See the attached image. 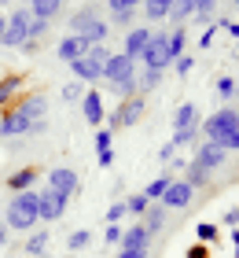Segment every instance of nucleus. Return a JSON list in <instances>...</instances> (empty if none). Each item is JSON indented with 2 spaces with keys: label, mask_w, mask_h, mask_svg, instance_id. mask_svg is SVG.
<instances>
[{
  "label": "nucleus",
  "mask_w": 239,
  "mask_h": 258,
  "mask_svg": "<svg viewBox=\"0 0 239 258\" xmlns=\"http://www.w3.org/2000/svg\"><path fill=\"white\" fill-rule=\"evenodd\" d=\"M37 192H15L11 196V203H8V221L4 225L8 229H19V232H26V229H33L37 225Z\"/></svg>",
  "instance_id": "nucleus-1"
},
{
  "label": "nucleus",
  "mask_w": 239,
  "mask_h": 258,
  "mask_svg": "<svg viewBox=\"0 0 239 258\" xmlns=\"http://www.w3.org/2000/svg\"><path fill=\"white\" fill-rule=\"evenodd\" d=\"M199 129H202V137H206V140H217L224 133H235V129H239V111L235 107H221V111H213Z\"/></svg>",
  "instance_id": "nucleus-2"
},
{
  "label": "nucleus",
  "mask_w": 239,
  "mask_h": 258,
  "mask_svg": "<svg viewBox=\"0 0 239 258\" xmlns=\"http://www.w3.org/2000/svg\"><path fill=\"white\" fill-rule=\"evenodd\" d=\"M136 78V59H129L125 52H111L103 59V81L118 85V81H133Z\"/></svg>",
  "instance_id": "nucleus-3"
},
{
  "label": "nucleus",
  "mask_w": 239,
  "mask_h": 258,
  "mask_svg": "<svg viewBox=\"0 0 239 258\" xmlns=\"http://www.w3.org/2000/svg\"><path fill=\"white\" fill-rule=\"evenodd\" d=\"M30 41V11H8V26H4V41L0 44H8V48H22V44Z\"/></svg>",
  "instance_id": "nucleus-4"
},
{
  "label": "nucleus",
  "mask_w": 239,
  "mask_h": 258,
  "mask_svg": "<svg viewBox=\"0 0 239 258\" xmlns=\"http://www.w3.org/2000/svg\"><path fill=\"white\" fill-rule=\"evenodd\" d=\"M147 111V100L143 96H129V100H118V111H111V133L122 125H136Z\"/></svg>",
  "instance_id": "nucleus-5"
},
{
  "label": "nucleus",
  "mask_w": 239,
  "mask_h": 258,
  "mask_svg": "<svg viewBox=\"0 0 239 258\" xmlns=\"http://www.w3.org/2000/svg\"><path fill=\"white\" fill-rule=\"evenodd\" d=\"M143 67L147 70H170V48H166V33H154L151 30V37L147 44H143Z\"/></svg>",
  "instance_id": "nucleus-6"
},
{
  "label": "nucleus",
  "mask_w": 239,
  "mask_h": 258,
  "mask_svg": "<svg viewBox=\"0 0 239 258\" xmlns=\"http://www.w3.org/2000/svg\"><path fill=\"white\" fill-rule=\"evenodd\" d=\"M66 214V196H59L55 188H41L37 192V218L41 221H59Z\"/></svg>",
  "instance_id": "nucleus-7"
},
{
  "label": "nucleus",
  "mask_w": 239,
  "mask_h": 258,
  "mask_svg": "<svg viewBox=\"0 0 239 258\" xmlns=\"http://www.w3.org/2000/svg\"><path fill=\"white\" fill-rule=\"evenodd\" d=\"M70 74L81 85H96V81H103V63L92 59V55H77V59H70Z\"/></svg>",
  "instance_id": "nucleus-8"
},
{
  "label": "nucleus",
  "mask_w": 239,
  "mask_h": 258,
  "mask_svg": "<svg viewBox=\"0 0 239 258\" xmlns=\"http://www.w3.org/2000/svg\"><path fill=\"white\" fill-rule=\"evenodd\" d=\"M48 188H55L59 196H77L81 192V181H77V173L74 170H66V166H55V170H48Z\"/></svg>",
  "instance_id": "nucleus-9"
},
{
  "label": "nucleus",
  "mask_w": 239,
  "mask_h": 258,
  "mask_svg": "<svg viewBox=\"0 0 239 258\" xmlns=\"http://www.w3.org/2000/svg\"><path fill=\"white\" fill-rule=\"evenodd\" d=\"M191 196H195V188H191L188 181H170V188L162 192L158 203H162L166 210H184V207L191 203Z\"/></svg>",
  "instance_id": "nucleus-10"
},
{
  "label": "nucleus",
  "mask_w": 239,
  "mask_h": 258,
  "mask_svg": "<svg viewBox=\"0 0 239 258\" xmlns=\"http://www.w3.org/2000/svg\"><path fill=\"white\" fill-rule=\"evenodd\" d=\"M89 48H92V44L81 37V33H70V37H63V41L55 44V55L63 63H70V59H77V55H89Z\"/></svg>",
  "instance_id": "nucleus-11"
},
{
  "label": "nucleus",
  "mask_w": 239,
  "mask_h": 258,
  "mask_svg": "<svg viewBox=\"0 0 239 258\" xmlns=\"http://www.w3.org/2000/svg\"><path fill=\"white\" fill-rule=\"evenodd\" d=\"M195 159H199L206 170H217V166H224V162H228V151H224L217 140H206V144H199Z\"/></svg>",
  "instance_id": "nucleus-12"
},
{
  "label": "nucleus",
  "mask_w": 239,
  "mask_h": 258,
  "mask_svg": "<svg viewBox=\"0 0 239 258\" xmlns=\"http://www.w3.org/2000/svg\"><path fill=\"white\" fill-rule=\"evenodd\" d=\"M30 129H33V122H30V118H22L15 107H11L4 118H0V137H26Z\"/></svg>",
  "instance_id": "nucleus-13"
},
{
  "label": "nucleus",
  "mask_w": 239,
  "mask_h": 258,
  "mask_svg": "<svg viewBox=\"0 0 239 258\" xmlns=\"http://www.w3.org/2000/svg\"><path fill=\"white\" fill-rule=\"evenodd\" d=\"M15 111L22 114V118H30V122H41L44 111H48V100L41 96V92H33V96H26V100L15 103Z\"/></svg>",
  "instance_id": "nucleus-14"
},
{
  "label": "nucleus",
  "mask_w": 239,
  "mask_h": 258,
  "mask_svg": "<svg viewBox=\"0 0 239 258\" xmlns=\"http://www.w3.org/2000/svg\"><path fill=\"white\" fill-rule=\"evenodd\" d=\"M81 114H85L89 125H100V122H103V96H100L96 89L81 96Z\"/></svg>",
  "instance_id": "nucleus-15"
},
{
  "label": "nucleus",
  "mask_w": 239,
  "mask_h": 258,
  "mask_svg": "<svg viewBox=\"0 0 239 258\" xmlns=\"http://www.w3.org/2000/svg\"><path fill=\"white\" fill-rule=\"evenodd\" d=\"M147 37H151V30L147 26H133V30H129L125 33V55H129V59H140V55H143V44H147Z\"/></svg>",
  "instance_id": "nucleus-16"
},
{
  "label": "nucleus",
  "mask_w": 239,
  "mask_h": 258,
  "mask_svg": "<svg viewBox=\"0 0 239 258\" xmlns=\"http://www.w3.org/2000/svg\"><path fill=\"white\" fill-rule=\"evenodd\" d=\"M96 22H100V15H96V8H77L74 15H70V33H89Z\"/></svg>",
  "instance_id": "nucleus-17"
},
{
  "label": "nucleus",
  "mask_w": 239,
  "mask_h": 258,
  "mask_svg": "<svg viewBox=\"0 0 239 258\" xmlns=\"http://www.w3.org/2000/svg\"><path fill=\"white\" fill-rule=\"evenodd\" d=\"M147 240H151V232L143 229V221H136V225L122 229V243L118 247H147Z\"/></svg>",
  "instance_id": "nucleus-18"
},
{
  "label": "nucleus",
  "mask_w": 239,
  "mask_h": 258,
  "mask_svg": "<svg viewBox=\"0 0 239 258\" xmlns=\"http://www.w3.org/2000/svg\"><path fill=\"white\" fill-rule=\"evenodd\" d=\"M210 173H213V170H206V166H202V162H199V159H191V162H188V166H184V181L191 184V188H206V181H210Z\"/></svg>",
  "instance_id": "nucleus-19"
},
{
  "label": "nucleus",
  "mask_w": 239,
  "mask_h": 258,
  "mask_svg": "<svg viewBox=\"0 0 239 258\" xmlns=\"http://www.w3.org/2000/svg\"><path fill=\"white\" fill-rule=\"evenodd\" d=\"M162 74L166 70H136V96H147L151 89H158V81H162Z\"/></svg>",
  "instance_id": "nucleus-20"
},
{
  "label": "nucleus",
  "mask_w": 239,
  "mask_h": 258,
  "mask_svg": "<svg viewBox=\"0 0 239 258\" xmlns=\"http://www.w3.org/2000/svg\"><path fill=\"white\" fill-rule=\"evenodd\" d=\"M191 125H199V107L195 103H181L173 111V129H191Z\"/></svg>",
  "instance_id": "nucleus-21"
},
{
  "label": "nucleus",
  "mask_w": 239,
  "mask_h": 258,
  "mask_svg": "<svg viewBox=\"0 0 239 258\" xmlns=\"http://www.w3.org/2000/svg\"><path fill=\"white\" fill-rule=\"evenodd\" d=\"M26 8H30V15L48 19V22H52L59 11H63V4H59V0H26Z\"/></svg>",
  "instance_id": "nucleus-22"
},
{
  "label": "nucleus",
  "mask_w": 239,
  "mask_h": 258,
  "mask_svg": "<svg viewBox=\"0 0 239 258\" xmlns=\"http://www.w3.org/2000/svg\"><path fill=\"white\" fill-rule=\"evenodd\" d=\"M166 218H170V210H166L162 203H151L147 210H143V229H147V232H158V229L166 225Z\"/></svg>",
  "instance_id": "nucleus-23"
},
{
  "label": "nucleus",
  "mask_w": 239,
  "mask_h": 258,
  "mask_svg": "<svg viewBox=\"0 0 239 258\" xmlns=\"http://www.w3.org/2000/svg\"><path fill=\"white\" fill-rule=\"evenodd\" d=\"M33 177H37V170H19V173H11V177H8V188L11 192H26L30 188V184H33Z\"/></svg>",
  "instance_id": "nucleus-24"
},
{
  "label": "nucleus",
  "mask_w": 239,
  "mask_h": 258,
  "mask_svg": "<svg viewBox=\"0 0 239 258\" xmlns=\"http://www.w3.org/2000/svg\"><path fill=\"white\" fill-rule=\"evenodd\" d=\"M22 89V74H8V78H0V107L15 96V92Z\"/></svg>",
  "instance_id": "nucleus-25"
},
{
  "label": "nucleus",
  "mask_w": 239,
  "mask_h": 258,
  "mask_svg": "<svg viewBox=\"0 0 239 258\" xmlns=\"http://www.w3.org/2000/svg\"><path fill=\"white\" fill-rule=\"evenodd\" d=\"M173 8V0H143V15L147 19H166Z\"/></svg>",
  "instance_id": "nucleus-26"
},
{
  "label": "nucleus",
  "mask_w": 239,
  "mask_h": 258,
  "mask_svg": "<svg viewBox=\"0 0 239 258\" xmlns=\"http://www.w3.org/2000/svg\"><path fill=\"white\" fill-rule=\"evenodd\" d=\"M48 240H52L48 232H33V236L26 240V247H22V251H26V254H44V251H48Z\"/></svg>",
  "instance_id": "nucleus-27"
},
{
  "label": "nucleus",
  "mask_w": 239,
  "mask_h": 258,
  "mask_svg": "<svg viewBox=\"0 0 239 258\" xmlns=\"http://www.w3.org/2000/svg\"><path fill=\"white\" fill-rule=\"evenodd\" d=\"M89 243H92V232L89 229H77V232H70V236H66V247L70 251H85Z\"/></svg>",
  "instance_id": "nucleus-28"
},
{
  "label": "nucleus",
  "mask_w": 239,
  "mask_h": 258,
  "mask_svg": "<svg viewBox=\"0 0 239 258\" xmlns=\"http://www.w3.org/2000/svg\"><path fill=\"white\" fill-rule=\"evenodd\" d=\"M166 188H170V177H166V173H162V177H154L151 184H147V188H143V196H147L151 199V203H158V199H162V192Z\"/></svg>",
  "instance_id": "nucleus-29"
},
{
  "label": "nucleus",
  "mask_w": 239,
  "mask_h": 258,
  "mask_svg": "<svg viewBox=\"0 0 239 258\" xmlns=\"http://www.w3.org/2000/svg\"><path fill=\"white\" fill-rule=\"evenodd\" d=\"M147 207H151V199L143 196V192H136V196L125 199V210H129V214H136V218H143V210H147Z\"/></svg>",
  "instance_id": "nucleus-30"
},
{
  "label": "nucleus",
  "mask_w": 239,
  "mask_h": 258,
  "mask_svg": "<svg viewBox=\"0 0 239 258\" xmlns=\"http://www.w3.org/2000/svg\"><path fill=\"white\" fill-rule=\"evenodd\" d=\"M133 22H136V11H111V26H125V30H133Z\"/></svg>",
  "instance_id": "nucleus-31"
},
{
  "label": "nucleus",
  "mask_w": 239,
  "mask_h": 258,
  "mask_svg": "<svg viewBox=\"0 0 239 258\" xmlns=\"http://www.w3.org/2000/svg\"><path fill=\"white\" fill-rule=\"evenodd\" d=\"M195 140H199V125H191V129H177V133H173V144H177V148H181V144H195Z\"/></svg>",
  "instance_id": "nucleus-32"
},
{
  "label": "nucleus",
  "mask_w": 239,
  "mask_h": 258,
  "mask_svg": "<svg viewBox=\"0 0 239 258\" xmlns=\"http://www.w3.org/2000/svg\"><path fill=\"white\" fill-rule=\"evenodd\" d=\"M195 236H199L202 243H213V240H217V225H210V221H199V225H195Z\"/></svg>",
  "instance_id": "nucleus-33"
},
{
  "label": "nucleus",
  "mask_w": 239,
  "mask_h": 258,
  "mask_svg": "<svg viewBox=\"0 0 239 258\" xmlns=\"http://www.w3.org/2000/svg\"><path fill=\"white\" fill-rule=\"evenodd\" d=\"M48 33V19H37V15H30V41H41Z\"/></svg>",
  "instance_id": "nucleus-34"
},
{
  "label": "nucleus",
  "mask_w": 239,
  "mask_h": 258,
  "mask_svg": "<svg viewBox=\"0 0 239 258\" xmlns=\"http://www.w3.org/2000/svg\"><path fill=\"white\" fill-rule=\"evenodd\" d=\"M143 0H107V11H136Z\"/></svg>",
  "instance_id": "nucleus-35"
},
{
  "label": "nucleus",
  "mask_w": 239,
  "mask_h": 258,
  "mask_svg": "<svg viewBox=\"0 0 239 258\" xmlns=\"http://www.w3.org/2000/svg\"><path fill=\"white\" fill-rule=\"evenodd\" d=\"M217 92H221L224 100H232V96H235V78H228V74L217 78Z\"/></svg>",
  "instance_id": "nucleus-36"
},
{
  "label": "nucleus",
  "mask_w": 239,
  "mask_h": 258,
  "mask_svg": "<svg viewBox=\"0 0 239 258\" xmlns=\"http://www.w3.org/2000/svg\"><path fill=\"white\" fill-rule=\"evenodd\" d=\"M170 67H173L181 78H188V74H191V67H195V59H191V55H181V59H173Z\"/></svg>",
  "instance_id": "nucleus-37"
},
{
  "label": "nucleus",
  "mask_w": 239,
  "mask_h": 258,
  "mask_svg": "<svg viewBox=\"0 0 239 258\" xmlns=\"http://www.w3.org/2000/svg\"><path fill=\"white\" fill-rule=\"evenodd\" d=\"M125 214H129L125 203H111V210H107V225H118V221H122Z\"/></svg>",
  "instance_id": "nucleus-38"
},
{
  "label": "nucleus",
  "mask_w": 239,
  "mask_h": 258,
  "mask_svg": "<svg viewBox=\"0 0 239 258\" xmlns=\"http://www.w3.org/2000/svg\"><path fill=\"white\" fill-rule=\"evenodd\" d=\"M103 240H107V247H118V243H122V225H107Z\"/></svg>",
  "instance_id": "nucleus-39"
},
{
  "label": "nucleus",
  "mask_w": 239,
  "mask_h": 258,
  "mask_svg": "<svg viewBox=\"0 0 239 258\" xmlns=\"http://www.w3.org/2000/svg\"><path fill=\"white\" fill-rule=\"evenodd\" d=\"M217 144H221L224 151H239V129H235V133H224V137H217Z\"/></svg>",
  "instance_id": "nucleus-40"
},
{
  "label": "nucleus",
  "mask_w": 239,
  "mask_h": 258,
  "mask_svg": "<svg viewBox=\"0 0 239 258\" xmlns=\"http://www.w3.org/2000/svg\"><path fill=\"white\" fill-rule=\"evenodd\" d=\"M81 96H85V89H81V81L74 78V81H70V85L63 89V100H81Z\"/></svg>",
  "instance_id": "nucleus-41"
},
{
  "label": "nucleus",
  "mask_w": 239,
  "mask_h": 258,
  "mask_svg": "<svg viewBox=\"0 0 239 258\" xmlns=\"http://www.w3.org/2000/svg\"><path fill=\"white\" fill-rule=\"evenodd\" d=\"M114 258H147V247H118Z\"/></svg>",
  "instance_id": "nucleus-42"
},
{
  "label": "nucleus",
  "mask_w": 239,
  "mask_h": 258,
  "mask_svg": "<svg viewBox=\"0 0 239 258\" xmlns=\"http://www.w3.org/2000/svg\"><path fill=\"white\" fill-rule=\"evenodd\" d=\"M173 159H177V144L170 140V144H162V148H158V162H173Z\"/></svg>",
  "instance_id": "nucleus-43"
},
{
  "label": "nucleus",
  "mask_w": 239,
  "mask_h": 258,
  "mask_svg": "<svg viewBox=\"0 0 239 258\" xmlns=\"http://www.w3.org/2000/svg\"><path fill=\"white\" fill-rule=\"evenodd\" d=\"M96 162H100V170H111V166H114V148H103Z\"/></svg>",
  "instance_id": "nucleus-44"
},
{
  "label": "nucleus",
  "mask_w": 239,
  "mask_h": 258,
  "mask_svg": "<svg viewBox=\"0 0 239 258\" xmlns=\"http://www.w3.org/2000/svg\"><path fill=\"white\" fill-rule=\"evenodd\" d=\"M111 129H100V133H96V151H103V148H111Z\"/></svg>",
  "instance_id": "nucleus-45"
},
{
  "label": "nucleus",
  "mask_w": 239,
  "mask_h": 258,
  "mask_svg": "<svg viewBox=\"0 0 239 258\" xmlns=\"http://www.w3.org/2000/svg\"><path fill=\"white\" fill-rule=\"evenodd\" d=\"M224 225H239V207H228V210H224Z\"/></svg>",
  "instance_id": "nucleus-46"
},
{
  "label": "nucleus",
  "mask_w": 239,
  "mask_h": 258,
  "mask_svg": "<svg viewBox=\"0 0 239 258\" xmlns=\"http://www.w3.org/2000/svg\"><path fill=\"white\" fill-rule=\"evenodd\" d=\"M221 30L228 33V37H235V41H239V22H228V19H224V22H221Z\"/></svg>",
  "instance_id": "nucleus-47"
},
{
  "label": "nucleus",
  "mask_w": 239,
  "mask_h": 258,
  "mask_svg": "<svg viewBox=\"0 0 239 258\" xmlns=\"http://www.w3.org/2000/svg\"><path fill=\"white\" fill-rule=\"evenodd\" d=\"M210 44H213V26H210V30L199 37V48H210Z\"/></svg>",
  "instance_id": "nucleus-48"
},
{
  "label": "nucleus",
  "mask_w": 239,
  "mask_h": 258,
  "mask_svg": "<svg viewBox=\"0 0 239 258\" xmlns=\"http://www.w3.org/2000/svg\"><path fill=\"white\" fill-rule=\"evenodd\" d=\"M4 243H8V225L0 221V247H4Z\"/></svg>",
  "instance_id": "nucleus-49"
},
{
  "label": "nucleus",
  "mask_w": 239,
  "mask_h": 258,
  "mask_svg": "<svg viewBox=\"0 0 239 258\" xmlns=\"http://www.w3.org/2000/svg\"><path fill=\"white\" fill-rule=\"evenodd\" d=\"M4 26H8V15L0 11V41H4Z\"/></svg>",
  "instance_id": "nucleus-50"
},
{
  "label": "nucleus",
  "mask_w": 239,
  "mask_h": 258,
  "mask_svg": "<svg viewBox=\"0 0 239 258\" xmlns=\"http://www.w3.org/2000/svg\"><path fill=\"white\" fill-rule=\"evenodd\" d=\"M232 251H235V258H239V232H232Z\"/></svg>",
  "instance_id": "nucleus-51"
},
{
  "label": "nucleus",
  "mask_w": 239,
  "mask_h": 258,
  "mask_svg": "<svg viewBox=\"0 0 239 258\" xmlns=\"http://www.w3.org/2000/svg\"><path fill=\"white\" fill-rule=\"evenodd\" d=\"M235 100H239V81H235Z\"/></svg>",
  "instance_id": "nucleus-52"
},
{
  "label": "nucleus",
  "mask_w": 239,
  "mask_h": 258,
  "mask_svg": "<svg viewBox=\"0 0 239 258\" xmlns=\"http://www.w3.org/2000/svg\"><path fill=\"white\" fill-rule=\"evenodd\" d=\"M0 4H8V0H0Z\"/></svg>",
  "instance_id": "nucleus-53"
},
{
  "label": "nucleus",
  "mask_w": 239,
  "mask_h": 258,
  "mask_svg": "<svg viewBox=\"0 0 239 258\" xmlns=\"http://www.w3.org/2000/svg\"><path fill=\"white\" fill-rule=\"evenodd\" d=\"M235 55H239V48H235Z\"/></svg>",
  "instance_id": "nucleus-54"
},
{
  "label": "nucleus",
  "mask_w": 239,
  "mask_h": 258,
  "mask_svg": "<svg viewBox=\"0 0 239 258\" xmlns=\"http://www.w3.org/2000/svg\"><path fill=\"white\" fill-rule=\"evenodd\" d=\"M235 4H239V0H235Z\"/></svg>",
  "instance_id": "nucleus-55"
}]
</instances>
